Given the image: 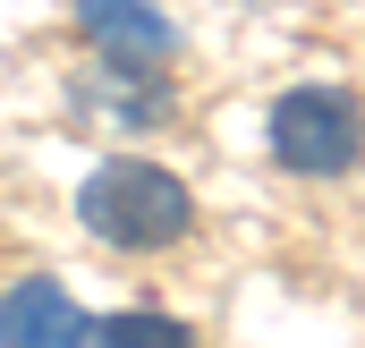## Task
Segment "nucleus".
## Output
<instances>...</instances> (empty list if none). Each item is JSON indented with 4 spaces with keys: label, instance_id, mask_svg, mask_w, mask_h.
I'll return each mask as SVG.
<instances>
[{
    "label": "nucleus",
    "instance_id": "4",
    "mask_svg": "<svg viewBox=\"0 0 365 348\" xmlns=\"http://www.w3.org/2000/svg\"><path fill=\"white\" fill-rule=\"evenodd\" d=\"M77 17H86V34L102 43L110 68H162L170 60V26L145 0H77Z\"/></svg>",
    "mask_w": 365,
    "mask_h": 348
},
{
    "label": "nucleus",
    "instance_id": "1",
    "mask_svg": "<svg viewBox=\"0 0 365 348\" xmlns=\"http://www.w3.org/2000/svg\"><path fill=\"white\" fill-rule=\"evenodd\" d=\"M77 221L119 255H153V247H179L195 230V195L162 162H102L77 195Z\"/></svg>",
    "mask_w": 365,
    "mask_h": 348
},
{
    "label": "nucleus",
    "instance_id": "2",
    "mask_svg": "<svg viewBox=\"0 0 365 348\" xmlns=\"http://www.w3.org/2000/svg\"><path fill=\"white\" fill-rule=\"evenodd\" d=\"M272 153L297 178H340L365 153V111L349 86H289L272 102Z\"/></svg>",
    "mask_w": 365,
    "mask_h": 348
},
{
    "label": "nucleus",
    "instance_id": "3",
    "mask_svg": "<svg viewBox=\"0 0 365 348\" xmlns=\"http://www.w3.org/2000/svg\"><path fill=\"white\" fill-rule=\"evenodd\" d=\"M77 340H86V314L60 280L0 289V348H77Z\"/></svg>",
    "mask_w": 365,
    "mask_h": 348
},
{
    "label": "nucleus",
    "instance_id": "5",
    "mask_svg": "<svg viewBox=\"0 0 365 348\" xmlns=\"http://www.w3.org/2000/svg\"><path fill=\"white\" fill-rule=\"evenodd\" d=\"M102 348H195V332L187 323H170V314H110V323H86Z\"/></svg>",
    "mask_w": 365,
    "mask_h": 348
}]
</instances>
